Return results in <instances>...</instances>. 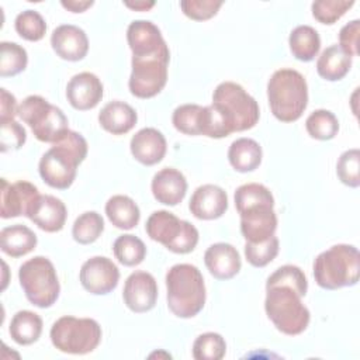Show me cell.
Returning <instances> with one entry per match:
<instances>
[{"mask_svg":"<svg viewBox=\"0 0 360 360\" xmlns=\"http://www.w3.org/2000/svg\"><path fill=\"white\" fill-rule=\"evenodd\" d=\"M15 31L18 35L27 41L37 42L41 41L46 32V22L44 17L35 10L21 11L14 21Z\"/></svg>","mask_w":360,"mask_h":360,"instance_id":"38","label":"cell"},{"mask_svg":"<svg viewBox=\"0 0 360 360\" xmlns=\"http://www.w3.org/2000/svg\"><path fill=\"white\" fill-rule=\"evenodd\" d=\"M174 128L186 135H205L210 138L211 114L210 105L201 107L198 104L179 105L172 115Z\"/></svg>","mask_w":360,"mask_h":360,"instance_id":"24","label":"cell"},{"mask_svg":"<svg viewBox=\"0 0 360 360\" xmlns=\"http://www.w3.org/2000/svg\"><path fill=\"white\" fill-rule=\"evenodd\" d=\"M302 297L304 295L291 285H266L264 311L281 333L295 336L308 328L311 314L302 304Z\"/></svg>","mask_w":360,"mask_h":360,"instance_id":"4","label":"cell"},{"mask_svg":"<svg viewBox=\"0 0 360 360\" xmlns=\"http://www.w3.org/2000/svg\"><path fill=\"white\" fill-rule=\"evenodd\" d=\"M226 120L231 132L253 128L260 117L257 101L246 90L233 82L219 83L212 93V103Z\"/></svg>","mask_w":360,"mask_h":360,"instance_id":"6","label":"cell"},{"mask_svg":"<svg viewBox=\"0 0 360 360\" xmlns=\"http://www.w3.org/2000/svg\"><path fill=\"white\" fill-rule=\"evenodd\" d=\"M288 45L292 56L302 62L312 60L321 48V38L311 25H298L290 32Z\"/></svg>","mask_w":360,"mask_h":360,"instance_id":"31","label":"cell"},{"mask_svg":"<svg viewBox=\"0 0 360 360\" xmlns=\"http://www.w3.org/2000/svg\"><path fill=\"white\" fill-rule=\"evenodd\" d=\"M270 284H285L297 288L304 297L308 291V281L304 271L294 264H284L271 273L266 281V285Z\"/></svg>","mask_w":360,"mask_h":360,"instance_id":"42","label":"cell"},{"mask_svg":"<svg viewBox=\"0 0 360 360\" xmlns=\"http://www.w3.org/2000/svg\"><path fill=\"white\" fill-rule=\"evenodd\" d=\"M359 32H360V21L353 20L342 27L339 32V46L347 53L350 58L359 55Z\"/></svg>","mask_w":360,"mask_h":360,"instance_id":"45","label":"cell"},{"mask_svg":"<svg viewBox=\"0 0 360 360\" xmlns=\"http://www.w3.org/2000/svg\"><path fill=\"white\" fill-rule=\"evenodd\" d=\"M17 115L30 125L34 136L41 142L55 143L69 131V122L63 111L41 96L25 97L18 105Z\"/></svg>","mask_w":360,"mask_h":360,"instance_id":"9","label":"cell"},{"mask_svg":"<svg viewBox=\"0 0 360 360\" xmlns=\"http://www.w3.org/2000/svg\"><path fill=\"white\" fill-rule=\"evenodd\" d=\"M127 41L132 56L152 55L167 46L158 25L148 20L132 21L127 30Z\"/></svg>","mask_w":360,"mask_h":360,"instance_id":"20","label":"cell"},{"mask_svg":"<svg viewBox=\"0 0 360 360\" xmlns=\"http://www.w3.org/2000/svg\"><path fill=\"white\" fill-rule=\"evenodd\" d=\"M167 307L179 318L195 316L205 304V284L198 267L188 263L172 266L166 273Z\"/></svg>","mask_w":360,"mask_h":360,"instance_id":"2","label":"cell"},{"mask_svg":"<svg viewBox=\"0 0 360 360\" xmlns=\"http://www.w3.org/2000/svg\"><path fill=\"white\" fill-rule=\"evenodd\" d=\"M336 174L339 180L349 187L360 186V150L349 149L345 150L336 165Z\"/></svg>","mask_w":360,"mask_h":360,"instance_id":"40","label":"cell"},{"mask_svg":"<svg viewBox=\"0 0 360 360\" xmlns=\"http://www.w3.org/2000/svg\"><path fill=\"white\" fill-rule=\"evenodd\" d=\"M18 280L27 300L38 308L52 307L60 291L56 270L44 256H35L20 266Z\"/></svg>","mask_w":360,"mask_h":360,"instance_id":"7","label":"cell"},{"mask_svg":"<svg viewBox=\"0 0 360 360\" xmlns=\"http://www.w3.org/2000/svg\"><path fill=\"white\" fill-rule=\"evenodd\" d=\"M62 7H65L66 10L72 11V13H83L86 11L89 7H91L94 4V1L91 0H62L60 1Z\"/></svg>","mask_w":360,"mask_h":360,"instance_id":"47","label":"cell"},{"mask_svg":"<svg viewBox=\"0 0 360 360\" xmlns=\"http://www.w3.org/2000/svg\"><path fill=\"white\" fill-rule=\"evenodd\" d=\"M259 205L274 207V197L266 186L259 183H248L236 188L235 207L239 214L245 210L259 207Z\"/></svg>","mask_w":360,"mask_h":360,"instance_id":"32","label":"cell"},{"mask_svg":"<svg viewBox=\"0 0 360 360\" xmlns=\"http://www.w3.org/2000/svg\"><path fill=\"white\" fill-rule=\"evenodd\" d=\"M152 194L165 205H177L187 193V180L184 174L173 167L159 170L152 179Z\"/></svg>","mask_w":360,"mask_h":360,"instance_id":"22","label":"cell"},{"mask_svg":"<svg viewBox=\"0 0 360 360\" xmlns=\"http://www.w3.org/2000/svg\"><path fill=\"white\" fill-rule=\"evenodd\" d=\"M352 68V58L339 45H330L322 51L316 60L318 75L328 82L343 79Z\"/></svg>","mask_w":360,"mask_h":360,"instance_id":"28","label":"cell"},{"mask_svg":"<svg viewBox=\"0 0 360 360\" xmlns=\"http://www.w3.org/2000/svg\"><path fill=\"white\" fill-rule=\"evenodd\" d=\"M87 156V142L79 132L66 131L65 135L52 143L38 165L41 179L52 188H69L77 173V166Z\"/></svg>","mask_w":360,"mask_h":360,"instance_id":"1","label":"cell"},{"mask_svg":"<svg viewBox=\"0 0 360 360\" xmlns=\"http://www.w3.org/2000/svg\"><path fill=\"white\" fill-rule=\"evenodd\" d=\"M204 263L211 276L218 280L235 277L242 267L239 252L235 246L225 242L211 245L204 253Z\"/></svg>","mask_w":360,"mask_h":360,"instance_id":"19","label":"cell"},{"mask_svg":"<svg viewBox=\"0 0 360 360\" xmlns=\"http://www.w3.org/2000/svg\"><path fill=\"white\" fill-rule=\"evenodd\" d=\"M278 246L280 243L276 235L257 243L246 242L245 257L248 263H250L253 267H264L277 256Z\"/></svg>","mask_w":360,"mask_h":360,"instance_id":"39","label":"cell"},{"mask_svg":"<svg viewBox=\"0 0 360 360\" xmlns=\"http://www.w3.org/2000/svg\"><path fill=\"white\" fill-rule=\"evenodd\" d=\"M8 332L11 339L15 343L21 346L32 345L39 339L42 333V319L38 314L32 311H28V309L18 311L11 318Z\"/></svg>","mask_w":360,"mask_h":360,"instance_id":"30","label":"cell"},{"mask_svg":"<svg viewBox=\"0 0 360 360\" xmlns=\"http://www.w3.org/2000/svg\"><path fill=\"white\" fill-rule=\"evenodd\" d=\"M28 63L27 51L15 44L3 41L0 44V76L10 77L21 73Z\"/></svg>","mask_w":360,"mask_h":360,"instance_id":"36","label":"cell"},{"mask_svg":"<svg viewBox=\"0 0 360 360\" xmlns=\"http://www.w3.org/2000/svg\"><path fill=\"white\" fill-rule=\"evenodd\" d=\"M307 132L318 141L333 139L339 131V121L329 110H315L305 121Z\"/></svg>","mask_w":360,"mask_h":360,"instance_id":"35","label":"cell"},{"mask_svg":"<svg viewBox=\"0 0 360 360\" xmlns=\"http://www.w3.org/2000/svg\"><path fill=\"white\" fill-rule=\"evenodd\" d=\"M124 6H127L128 8H132L135 11H146L155 6V1H135V3L125 1Z\"/></svg>","mask_w":360,"mask_h":360,"instance_id":"48","label":"cell"},{"mask_svg":"<svg viewBox=\"0 0 360 360\" xmlns=\"http://www.w3.org/2000/svg\"><path fill=\"white\" fill-rule=\"evenodd\" d=\"M129 149L139 163L153 166L166 155V139L156 128H142L131 138Z\"/></svg>","mask_w":360,"mask_h":360,"instance_id":"21","label":"cell"},{"mask_svg":"<svg viewBox=\"0 0 360 360\" xmlns=\"http://www.w3.org/2000/svg\"><path fill=\"white\" fill-rule=\"evenodd\" d=\"M38 188L25 180L8 183L1 179L0 188V215L1 218H14L20 215L28 217L35 201L39 197Z\"/></svg>","mask_w":360,"mask_h":360,"instance_id":"13","label":"cell"},{"mask_svg":"<svg viewBox=\"0 0 360 360\" xmlns=\"http://www.w3.org/2000/svg\"><path fill=\"white\" fill-rule=\"evenodd\" d=\"M66 97L73 108L79 111L91 110L103 98V83L94 73H77L66 86Z\"/></svg>","mask_w":360,"mask_h":360,"instance_id":"17","label":"cell"},{"mask_svg":"<svg viewBox=\"0 0 360 360\" xmlns=\"http://www.w3.org/2000/svg\"><path fill=\"white\" fill-rule=\"evenodd\" d=\"M354 4L353 0H318L314 1L312 15L322 24H335Z\"/></svg>","mask_w":360,"mask_h":360,"instance_id":"41","label":"cell"},{"mask_svg":"<svg viewBox=\"0 0 360 360\" xmlns=\"http://www.w3.org/2000/svg\"><path fill=\"white\" fill-rule=\"evenodd\" d=\"M267 98L278 121H297L308 105V86L304 76L295 69L276 70L267 83Z\"/></svg>","mask_w":360,"mask_h":360,"instance_id":"3","label":"cell"},{"mask_svg":"<svg viewBox=\"0 0 360 360\" xmlns=\"http://www.w3.org/2000/svg\"><path fill=\"white\" fill-rule=\"evenodd\" d=\"M68 211L62 200L44 194L35 201L28 218L45 232H59L66 222Z\"/></svg>","mask_w":360,"mask_h":360,"instance_id":"23","label":"cell"},{"mask_svg":"<svg viewBox=\"0 0 360 360\" xmlns=\"http://www.w3.org/2000/svg\"><path fill=\"white\" fill-rule=\"evenodd\" d=\"M145 231L152 240L162 243L173 253H190L198 243L197 228L166 210L152 212L146 221Z\"/></svg>","mask_w":360,"mask_h":360,"instance_id":"10","label":"cell"},{"mask_svg":"<svg viewBox=\"0 0 360 360\" xmlns=\"http://www.w3.org/2000/svg\"><path fill=\"white\" fill-rule=\"evenodd\" d=\"M125 305L136 314L150 311L158 300L155 277L146 271H134L128 276L122 290Z\"/></svg>","mask_w":360,"mask_h":360,"instance_id":"14","label":"cell"},{"mask_svg":"<svg viewBox=\"0 0 360 360\" xmlns=\"http://www.w3.org/2000/svg\"><path fill=\"white\" fill-rule=\"evenodd\" d=\"M188 208L198 219H218L228 210V195L219 186L202 184L193 193Z\"/></svg>","mask_w":360,"mask_h":360,"instance_id":"18","label":"cell"},{"mask_svg":"<svg viewBox=\"0 0 360 360\" xmlns=\"http://www.w3.org/2000/svg\"><path fill=\"white\" fill-rule=\"evenodd\" d=\"M0 122H1V132H0L1 152L20 149L27 141L25 129L15 120H6Z\"/></svg>","mask_w":360,"mask_h":360,"instance_id":"44","label":"cell"},{"mask_svg":"<svg viewBox=\"0 0 360 360\" xmlns=\"http://www.w3.org/2000/svg\"><path fill=\"white\" fill-rule=\"evenodd\" d=\"M104 231V219L96 211H86L79 215L72 226V236L80 245H90Z\"/></svg>","mask_w":360,"mask_h":360,"instance_id":"34","label":"cell"},{"mask_svg":"<svg viewBox=\"0 0 360 360\" xmlns=\"http://www.w3.org/2000/svg\"><path fill=\"white\" fill-rule=\"evenodd\" d=\"M262 146L252 138H239L228 149V160L239 173L256 170L262 163Z\"/></svg>","mask_w":360,"mask_h":360,"instance_id":"27","label":"cell"},{"mask_svg":"<svg viewBox=\"0 0 360 360\" xmlns=\"http://www.w3.org/2000/svg\"><path fill=\"white\" fill-rule=\"evenodd\" d=\"M0 121H6V120H14V117L17 115V101L15 97L8 93L6 89H0Z\"/></svg>","mask_w":360,"mask_h":360,"instance_id":"46","label":"cell"},{"mask_svg":"<svg viewBox=\"0 0 360 360\" xmlns=\"http://www.w3.org/2000/svg\"><path fill=\"white\" fill-rule=\"evenodd\" d=\"M105 214L115 228L124 231L135 228L141 218L136 202L131 197L122 194H117L108 198L105 202Z\"/></svg>","mask_w":360,"mask_h":360,"instance_id":"29","label":"cell"},{"mask_svg":"<svg viewBox=\"0 0 360 360\" xmlns=\"http://www.w3.org/2000/svg\"><path fill=\"white\" fill-rule=\"evenodd\" d=\"M224 1H215V0H183L180 1L181 11L184 15H187L191 20L195 21H204L214 17Z\"/></svg>","mask_w":360,"mask_h":360,"instance_id":"43","label":"cell"},{"mask_svg":"<svg viewBox=\"0 0 360 360\" xmlns=\"http://www.w3.org/2000/svg\"><path fill=\"white\" fill-rule=\"evenodd\" d=\"M79 278L83 288L90 294L105 295L118 285L120 270L111 259L94 256L82 264Z\"/></svg>","mask_w":360,"mask_h":360,"instance_id":"12","label":"cell"},{"mask_svg":"<svg viewBox=\"0 0 360 360\" xmlns=\"http://www.w3.org/2000/svg\"><path fill=\"white\" fill-rule=\"evenodd\" d=\"M136 111L124 101H110L107 103L100 114L98 122L103 129L112 135H122L129 132L136 124Z\"/></svg>","mask_w":360,"mask_h":360,"instance_id":"25","label":"cell"},{"mask_svg":"<svg viewBox=\"0 0 360 360\" xmlns=\"http://www.w3.org/2000/svg\"><path fill=\"white\" fill-rule=\"evenodd\" d=\"M51 45L55 53L65 60H82L89 52V39L86 32L72 24L56 27L51 35Z\"/></svg>","mask_w":360,"mask_h":360,"instance_id":"16","label":"cell"},{"mask_svg":"<svg viewBox=\"0 0 360 360\" xmlns=\"http://www.w3.org/2000/svg\"><path fill=\"white\" fill-rule=\"evenodd\" d=\"M240 232L246 242L257 243L269 239L277 229V215L270 205H259L242 211Z\"/></svg>","mask_w":360,"mask_h":360,"instance_id":"15","label":"cell"},{"mask_svg":"<svg viewBox=\"0 0 360 360\" xmlns=\"http://www.w3.org/2000/svg\"><path fill=\"white\" fill-rule=\"evenodd\" d=\"M51 342L62 353L87 354L101 340V326L91 318L62 316L51 328Z\"/></svg>","mask_w":360,"mask_h":360,"instance_id":"8","label":"cell"},{"mask_svg":"<svg viewBox=\"0 0 360 360\" xmlns=\"http://www.w3.org/2000/svg\"><path fill=\"white\" fill-rule=\"evenodd\" d=\"M169 60V46L152 55L132 56V72L128 82L129 91L138 98H150L159 94L167 82Z\"/></svg>","mask_w":360,"mask_h":360,"instance_id":"11","label":"cell"},{"mask_svg":"<svg viewBox=\"0 0 360 360\" xmlns=\"http://www.w3.org/2000/svg\"><path fill=\"white\" fill-rule=\"evenodd\" d=\"M225 352V339L215 332H205L193 343V356L195 360H221Z\"/></svg>","mask_w":360,"mask_h":360,"instance_id":"37","label":"cell"},{"mask_svg":"<svg viewBox=\"0 0 360 360\" xmlns=\"http://www.w3.org/2000/svg\"><path fill=\"white\" fill-rule=\"evenodd\" d=\"M38 240L34 231L21 224L6 226L0 232V248L11 257H21L32 252Z\"/></svg>","mask_w":360,"mask_h":360,"instance_id":"26","label":"cell"},{"mask_svg":"<svg viewBox=\"0 0 360 360\" xmlns=\"http://www.w3.org/2000/svg\"><path fill=\"white\" fill-rule=\"evenodd\" d=\"M359 274L360 255L353 245H333L314 260V278L325 290L354 285L359 281Z\"/></svg>","mask_w":360,"mask_h":360,"instance_id":"5","label":"cell"},{"mask_svg":"<svg viewBox=\"0 0 360 360\" xmlns=\"http://www.w3.org/2000/svg\"><path fill=\"white\" fill-rule=\"evenodd\" d=\"M112 252L121 264L134 267L143 262L146 256V246L138 236L125 233L115 239Z\"/></svg>","mask_w":360,"mask_h":360,"instance_id":"33","label":"cell"}]
</instances>
